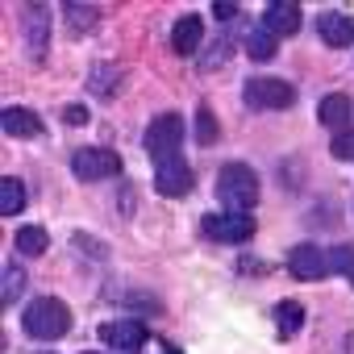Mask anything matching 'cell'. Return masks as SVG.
I'll use <instances>...</instances> for the list:
<instances>
[{"label": "cell", "mask_w": 354, "mask_h": 354, "mask_svg": "<svg viewBox=\"0 0 354 354\" xmlns=\"http://www.w3.org/2000/svg\"><path fill=\"white\" fill-rule=\"evenodd\" d=\"M350 100L342 96V92H329L321 104H317V117H321V125H329V129H342L346 133V125H350Z\"/></svg>", "instance_id": "cell-14"}, {"label": "cell", "mask_w": 354, "mask_h": 354, "mask_svg": "<svg viewBox=\"0 0 354 354\" xmlns=\"http://www.w3.org/2000/svg\"><path fill=\"white\" fill-rule=\"evenodd\" d=\"M67 21L75 26V34H88V30L100 21V13H96V9H88V5H67Z\"/></svg>", "instance_id": "cell-22"}, {"label": "cell", "mask_w": 354, "mask_h": 354, "mask_svg": "<svg viewBox=\"0 0 354 354\" xmlns=\"http://www.w3.org/2000/svg\"><path fill=\"white\" fill-rule=\"evenodd\" d=\"M263 30H271L275 38L296 34V30H300V5H292V0H275V5H267V13H263Z\"/></svg>", "instance_id": "cell-11"}, {"label": "cell", "mask_w": 354, "mask_h": 354, "mask_svg": "<svg viewBox=\"0 0 354 354\" xmlns=\"http://www.w3.org/2000/svg\"><path fill=\"white\" fill-rule=\"evenodd\" d=\"M275 50H279V38L271 34V30H250L246 34V55L254 59V63H267V59H275Z\"/></svg>", "instance_id": "cell-15"}, {"label": "cell", "mask_w": 354, "mask_h": 354, "mask_svg": "<svg viewBox=\"0 0 354 354\" xmlns=\"http://www.w3.org/2000/svg\"><path fill=\"white\" fill-rule=\"evenodd\" d=\"M192 184H196V175H192V167H188L184 158L158 167V175H154V188H158L162 196H188Z\"/></svg>", "instance_id": "cell-8"}, {"label": "cell", "mask_w": 354, "mask_h": 354, "mask_svg": "<svg viewBox=\"0 0 354 354\" xmlns=\"http://www.w3.org/2000/svg\"><path fill=\"white\" fill-rule=\"evenodd\" d=\"M42 354H50V350H42Z\"/></svg>", "instance_id": "cell-28"}, {"label": "cell", "mask_w": 354, "mask_h": 354, "mask_svg": "<svg viewBox=\"0 0 354 354\" xmlns=\"http://www.w3.org/2000/svg\"><path fill=\"white\" fill-rule=\"evenodd\" d=\"M63 121H71V125H84V121H88V113L75 104V109H67V113H63Z\"/></svg>", "instance_id": "cell-26"}, {"label": "cell", "mask_w": 354, "mask_h": 354, "mask_svg": "<svg viewBox=\"0 0 354 354\" xmlns=\"http://www.w3.org/2000/svg\"><path fill=\"white\" fill-rule=\"evenodd\" d=\"M333 158H354V129L333 133Z\"/></svg>", "instance_id": "cell-24"}, {"label": "cell", "mask_w": 354, "mask_h": 354, "mask_svg": "<svg viewBox=\"0 0 354 354\" xmlns=\"http://www.w3.org/2000/svg\"><path fill=\"white\" fill-rule=\"evenodd\" d=\"M162 354H180V350H162Z\"/></svg>", "instance_id": "cell-27"}, {"label": "cell", "mask_w": 354, "mask_h": 354, "mask_svg": "<svg viewBox=\"0 0 354 354\" xmlns=\"http://www.w3.org/2000/svg\"><path fill=\"white\" fill-rule=\"evenodd\" d=\"M26 30H30L34 55L42 59V55H46V9H30V13H26Z\"/></svg>", "instance_id": "cell-19"}, {"label": "cell", "mask_w": 354, "mask_h": 354, "mask_svg": "<svg viewBox=\"0 0 354 354\" xmlns=\"http://www.w3.org/2000/svg\"><path fill=\"white\" fill-rule=\"evenodd\" d=\"M21 209H26V184L13 180V175H5V180H0V213L13 217V213H21Z\"/></svg>", "instance_id": "cell-17"}, {"label": "cell", "mask_w": 354, "mask_h": 354, "mask_svg": "<svg viewBox=\"0 0 354 354\" xmlns=\"http://www.w3.org/2000/svg\"><path fill=\"white\" fill-rule=\"evenodd\" d=\"M100 333H104V342H109V346H117L121 354H138V346L150 337V333H146V325H142V321H133V317H129V321H113V325H104Z\"/></svg>", "instance_id": "cell-9"}, {"label": "cell", "mask_w": 354, "mask_h": 354, "mask_svg": "<svg viewBox=\"0 0 354 354\" xmlns=\"http://www.w3.org/2000/svg\"><path fill=\"white\" fill-rule=\"evenodd\" d=\"M201 42H205V21H201V17L188 13V17L175 21V30H171V50H175V55L188 59V55L201 50Z\"/></svg>", "instance_id": "cell-10"}, {"label": "cell", "mask_w": 354, "mask_h": 354, "mask_svg": "<svg viewBox=\"0 0 354 354\" xmlns=\"http://www.w3.org/2000/svg\"><path fill=\"white\" fill-rule=\"evenodd\" d=\"M71 171H75V180H84V184H96V180H113V175H121V158H117L113 150L84 146V150H75V158H71Z\"/></svg>", "instance_id": "cell-5"}, {"label": "cell", "mask_w": 354, "mask_h": 354, "mask_svg": "<svg viewBox=\"0 0 354 354\" xmlns=\"http://www.w3.org/2000/svg\"><path fill=\"white\" fill-rule=\"evenodd\" d=\"M0 125H5L9 138H38L42 133V117L30 113V109H17V104H9L5 113H0Z\"/></svg>", "instance_id": "cell-12"}, {"label": "cell", "mask_w": 354, "mask_h": 354, "mask_svg": "<svg viewBox=\"0 0 354 354\" xmlns=\"http://www.w3.org/2000/svg\"><path fill=\"white\" fill-rule=\"evenodd\" d=\"M213 17H217V21H230V17H238V5H230V0H221V5L213 9Z\"/></svg>", "instance_id": "cell-25"}, {"label": "cell", "mask_w": 354, "mask_h": 354, "mask_svg": "<svg viewBox=\"0 0 354 354\" xmlns=\"http://www.w3.org/2000/svg\"><path fill=\"white\" fill-rule=\"evenodd\" d=\"M275 325H279V337H296V333H300V325H304V308H300L296 300L275 304Z\"/></svg>", "instance_id": "cell-18"}, {"label": "cell", "mask_w": 354, "mask_h": 354, "mask_svg": "<svg viewBox=\"0 0 354 354\" xmlns=\"http://www.w3.org/2000/svg\"><path fill=\"white\" fill-rule=\"evenodd\" d=\"M217 201H225L230 213H250L259 205V175L246 162H225L217 175Z\"/></svg>", "instance_id": "cell-1"}, {"label": "cell", "mask_w": 354, "mask_h": 354, "mask_svg": "<svg viewBox=\"0 0 354 354\" xmlns=\"http://www.w3.org/2000/svg\"><path fill=\"white\" fill-rule=\"evenodd\" d=\"M329 267H333V271H342V275L354 283V246H337V250H333V259H329Z\"/></svg>", "instance_id": "cell-23"}, {"label": "cell", "mask_w": 354, "mask_h": 354, "mask_svg": "<svg viewBox=\"0 0 354 354\" xmlns=\"http://www.w3.org/2000/svg\"><path fill=\"white\" fill-rule=\"evenodd\" d=\"M288 271H292L296 279H325V275H329V254L304 242V246H296V250L288 254Z\"/></svg>", "instance_id": "cell-7"}, {"label": "cell", "mask_w": 354, "mask_h": 354, "mask_svg": "<svg viewBox=\"0 0 354 354\" xmlns=\"http://www.w3.org/2000/svg\"><path fill=\"white\" fill-rule=\"evenodd\" d=\"M26 329H30L34 337H42V342L67 337V329H71V313H67L63 300H55V296H38V300L26 308Z\"/></svg>", "instance_id": "cell-2"}, {"label": "cell", "mask_w": 354, "mask_h": 354, "mask_svg": "<svg viewBox=\"0 0 354 354\" xmlns=\"http://www.w3.org/2000/svg\"><path fill=\"white\" fill-rule=\"evenodd\" d=\"M317 30H321V42L325 46H350L354 42V21L346 13H321L317 17Z\"/></svg>", "instance_id": "cell-13"}, {"label": "cell", "mask_w": 354, "mask_h": 354, "mask_svg": "<svg viewBox=\"0 0 354 354\" xmlns=\"http://www.w3.org/2000/svg\"><path fill=\"white\" fill-rule=\"evenodd\" d=\"M217 138H221V129H217L213 109H196V142H201V146H213Z\"/></svg>", "instance_id": "cell-21"}, {"label": "cell", "mask_w": 354, "mask_h": 354, "mask_svg": "<svg viewBox=\"0 0 354 354\" xmlns=\"http://www.w3.org/2000/svg\"><path fill=\"white\" fill-rule=\"evenodd\" d=\"M242 96H246V104H250L254 113H263V109H292V100H296L292 84H288V80H271V75L250 80Z\"/></svg>", "instance_id": "cell-6"}, {"label": "cell", "mask_w": 354, "mask_h": 354, "mask_svg": "<svg viewBox=\"0 0 354 354\" xmlns=\"http://www.w3.org/2000/svg\"><path fill=\"white\" fill-rule=\"evenodd\" d=\"M21 288H26V271L9 263V267H5V292H0V300H5V304L13 308V304L21 300Z\"/></svg>", "instance_id": "cell-20"}, {"label": "cell", "mask_w": 354, "mask_h": 354, "mask_svg": "<svg viewBox=\"0 0 354 354\" xmlns=\"http://www.w3.org/2000/svg\"><path fill=\"white\" fill-rule=\"evenodd\" d=\"M180 146H184V121H180V113H162V117L150 121V129H146V150H150V158H154L158 167H167V162L180 158Z\"/></svg>", "instance_id": "cell-3"}, {"label": "cell", "mask_w": 354, "mask_h": 354, "mask_svg": "<svg viewBox=\"0 0 354 354\" xmlns=\"http://www.w3.org/2000/svg\"><path fill=\"white\" fill-rule=\"evenodd\" d=\"M201 234L213 242H225V246H242L254 234V217L250 213H209L201 221Z\"/></svg>", "instance_id": "cell-4"}, {"label": "cell", "mask_w": 354, "mask_h": 354, "mask_svg": "<svg viewBox=\"0 0 354 354\" xmlns=\"http://www.w3.org/2000/svg\"><path fill=\"white\" fill-rule=\"evenodd\" d=\"M46 246H50V234H46L42 225H26V230H17V254L38 259V254H46Z\"/></svg>", "instance_id": "cell-16"}]
</instances>
